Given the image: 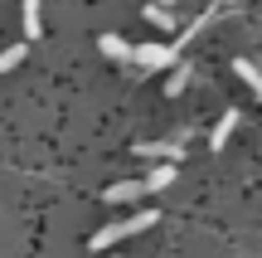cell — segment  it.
Instances as JSON below:
<instances>
[{"mask_svg": "<svg viewBox=\"0 0 262 258\" xmlns=\"http://www.w3.org/2000/svg\"><path fill=\"white\" fill-rule=\"evenodd\" d=\"M238 122H243V117H238V107H228V112L219 117V127L209 132V146H214V151H224V146H228V136L238 132Z\"/></svg>", "mask_w": 262, "mask_h": 258, "instance_id": "obj_5", "label": "cell"}, {"mask_svg": "<svg viewBox=\"0 0 262 258\" xmlns=\"http://www.w3.org/2000/svg\"><path fill=\"white\" fill-rule=\"evenodd\" d=\"M25 34L39 39L44 34V19H39V0H25Z\"/></svg>", "mask_w": 262, "mask_h": 258, "instance_id": "obj_8", "label": "cell"}, {"mask_svg": "<svg viewBox=\"0 0 262 258\" xmlns=\"http://www.w3.org/2000/svg\"><path fill=\"white\" fill-rule=\"evenodd\" d=\"M25 54H29L25 44H10L5 54H0V73H10V68H15V64H19V58H25Z\"/></svg>", "mask_w": 262, "mask_h": 258, "instance_id": "obj_9", "label": "cell"}, {"mask_svg": "<svg viewBox=\"0 0 262 258\" xmlns=\"http://www.w3.org/2000/svg\"><path fill=\"white\" fill-rule=\"evenodd\" d=\"M156 220H160V210H141V214H131V220H117V224H107V229H97V234H93V249L102 253V249H112V244L131 239V234L150 229V224H156Z\"/></svg>", "mask_w": 262, "mask_h": 258, "instance_id": "obj_1", "label": "cell"}, {"mask_svg": "<svg viewBox=\"0 0 262 258\" xmlns=\"http://www.w3.org/2000/svg\"><path fill=\"white\" fill-rule=\"evenodd\" d=\"M146 19H150V25H160V29H170V25H175V15H170L165 5H150V10H146Z\"/></svg>", "mask_w": 262, "mask_h": 258, "instance_id": "obj_10", "label": "cell"}, {"mask_svg": "<svg viewBox=\"0 0 262 258\" xmlns=\"http://www.w3.org/2000/svg\"><path fill=\"white\" fill-rule=\"evenodd\" d=\"M97 49H102L107 58H117V64H131V49H136V44H126L122 34H102V39H97Z\"/></svg>", "mask_w": 262, "mask_h": 258, "instance_id": "obj_6", "label": "cell"}, {"mask_svg": "<svg viewBox=\"0 0 262 258\" xmlns=\"http://www.w3.org/2000/svg\"><path fill=\"white\" fill-rule=\"evenodd\" d=\"M180 151H185V136H170V142H136V156H146V161H180Z\"/></svg>", "mask_w": 262, "mask_h": 258, "instance_id": "obj_3", "label": "cell"}, {"mask_svg": "<svg viewBox=\"0 0 262 258\" xmlns=\"http://www.w3.org/2000/svg\"><path fill=\"white\" fill-rule=\"evenodd\" d=\"M233 73L243 78L248 88H253V93H257V103H262V68L253 64V58H238V64H233Z\"/></svg>", "mask_w": 262, "mask_h": 258, "instance_id": "obj_7", "label": "cell"}, {"mask_svg": "<svg viewBox=\"0 0 262 258\" xmlns=\"http://www.w3.org/2000/svg\"><path fill=\"white\" fill-rule=\"evenodd\" d=\"M131 64H141V68H175L180 58H175V44H136L131 49Z\"/></svg>", "mask_w": 262, "mask_h": 258, "instance_id": "obj_2", "label": "cell"}, {"mask_svg": "<svg viewBox=\"0 0 262 258\" xmlns=\"http://www.w3.org/2000/svg\"><path fill=\"white\" fill-rule=\"evenodd\" d=\"M185 83H189V68H185V64H175V68H170V83H165V93H180Z\"/></svg>", "mask_w": 262, "mask_h": 258, "instance_id": "obj_11", "label": "cell"}, {"mask_svg": "<svg viewBox=\"0 0 262 258\" xmlns=\"http://www.w3.org/2000/svg\"><path fill=\"white\" fill-rule=\"evenodd\" d=\"M141 195H150L146 175H141V181H117V185H107V205H131V200H141Z\"/></svg>", "mask_w": 262, "mask_h": 258, "instance_id": "obj_4", "label": "cell"}]
</instances>
